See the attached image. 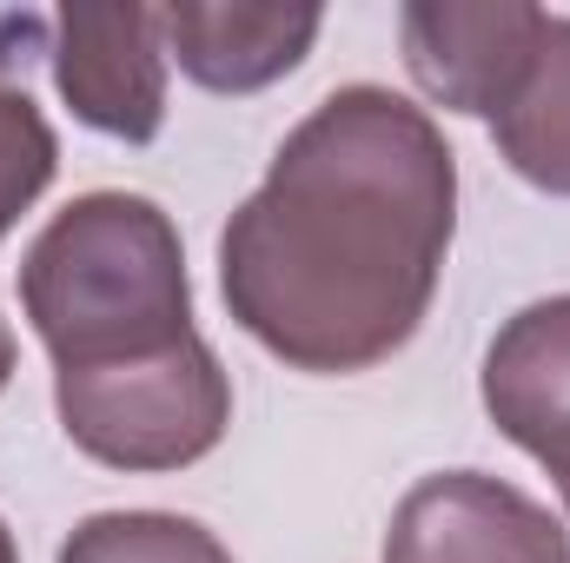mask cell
I'll return each mask as SVG.
<instances>
[{
	"instance_id": "cell-3",
	"label": "cell",
	"mask_w": 570,
	"mask_h": 563,
	"mask_svg": "<svg viewBox=\"0 0 570 563\" xmlns=\"http://www.w3.org/2000/svg\"><path fill=\"white\" fill-rule=\"evenodd\" d=\"M53 398L67 437L114 471H179L206 457L233 418V385L199 332L153 358L60 372Z\"/></svg>"
},
{
	"instance_id": "cell-5",
	"label": "cell",
	"mask_w": 570,
	"mask_h": 563,
	"mask_svg": "<svg viewBox=\"0 0 570 563\" xmlns=\"http://www.w3.org/2000/svg\"><path fill=\"white\" fill-rule=\"evenodd\" d=\"M53 80L67 107L114 134L153 140L166 120V33L153 7H67L53 40Z\"/></svg>"
},
{
	"instance_id": "cell-10",
	"label": "cell",
	"mask_w": 570,
	"mask_h": 563,
	"mask_svg": "<svg viewBox=\"0 0 570 563\" xmlns=\"http://www.w3.org/2000/svg\"><path fill=\"white\" fill-rule=\"evenodd\" d=\"M60 563H233L226 544L193 524V517H166V511H107L87 517Z\"/></svg>"
},
{
	"instance_id": "cell-11",
	"label": "cell",
	"mask_w": 570,
	"mask_h": 563,
	"mask_svg": "<svg viewBox=\"0 0 570 563\" xmlns=\"http://www.w3.org/2000/svg\"><path fill=\"white\" fill-rule=\"evenodd\" d=\"M53 179V127L13 87H0V239Z\"/></svg>"
},
{
	"instance_id": "cell-6",
	"label": "cell",
	"mask_w": 570,
	"mask_h": 563,
	"mask_svg": "<svg viewBox=\"0 0 570 563\" xmlns=\"http://www.w3.org/2000/svg\"><path fill=\"white\" fill-rule=\"evenodd\" d=\"M538 7H405V60L431 100L498 120L544 40Z\"/></svg>"
},
{
	"instance_id": "cell-4",
	"label": "cell",
	"mask_w": 570,
	"mask_h": 563,
	"mask_svg": "<svg viewBox=\"0 0 570 563\" xmlns=\"http://www.w3.org/2000/svg\"><path fill=\"white\" fill-rule=\"evenodd\" d=\"M385 563H570V537L524 491L484 471H444L399 504Z\"/></svg>"
},
{
	"instance_id": "cell-1",
	"label": "cell",
	"mask_w": 570,
	"mask_h": 563,
	"mask_svg": "<svg viewBox=\"0 0 570 563\" xmlns=\"http://www.w3.org/2000/svg\"><path fill=\"white\" fill-rule=\"evenodd\" d=\"M451 206L444 134L385 87H345L233 213L219 239L226 305L298 372H365L419 332Z\"/></svg>"
},
{
	"instance_id": "cell-7",
	"label": "cell",
	"mask_w": 570,
	"mask_h": 563,
	"mask_svg": "<svg viewBox=\"0 0 570 563\" xmlns=\"http://www.w3.org/2000/svg\"><path fill=\"white\" fill-rule=\"evenodd\" d=\"M484 405L511 444L558 477L570 511V298L524 305L498 332L484 358Z\"/></svg>"
},
{
	"instance_id": "cell-9",
	"label": "cell",
	"mask_w": 570,
	"mask_h": 563,
	"mask_svg": "<svg viewBox=\"0 0 570 563\" xmlns=\"http://www.w3.org/2000/svg\"><path fill=\"white\" fill-rule=\"evenodd\" d=\"M504 159L570 199V20H544V40L531 53V73L518 80V93L504 100V113L491 120Z\"/></svg>"
},
{
	"instance_id": "cell-8",
	"label": "cell",
	"mask_w": 570,
	"mask_h": 563,
	"mask_svg": "<svg viewBox=\"0 0 570 563\" xmlns=\"http://www.w3.org/2000/svg\"><path fill=\"white\" fill-rule=\"evenodd\" d=\"M166 53L213 93H253L266 80L292 73L305 47L318 40V7H213V0H179L159 7Z\"/></svg>"
},
{
	"instance_id": "cell-2",
	"label": "cell",
	"mask_w": 570,
	"mask_h": 563,
	"mask_svg": "<svg viewBox=\"0 0 570 563\" xmlns=\"http://www.w3.org/2000/svg\"><path fill=\"white\" fill-rule=\"evenodd\" d=\"M20 305L60 372L127 365L193 338L173 219L140 192L73 199L27 253Z\"/></svg>"
},
{
	"instance_id": "cell-12",
	"label": "cell",
	"mask_w": 570,
	"mask_h": 563,
	"mask_svg": "<svg viewBox=\"0 0 570 563\" xmlns=\"http://www.w3.org/2000/svg\"><path fill=\"white\" fill-rule=\"evenodd\" d=\"M7 372H13V338H7V325H0V385H7Z\"/></svg>"
},
{
	"instance_id": "cell-13",
	"label": "cell",
	"mask_w": 570,
	"mask_h": 563,
	"mask_svg": "<svg viewBox=\"0 0 570 563\" xmlns=\"http://www.w3.org/2000/svg\"><path fill=\"white\" fill-rule=\"evenodd\" d=\"M0 563H20V557H13V537H7V524H0Z\"/></svg>"
}]
</instances>
